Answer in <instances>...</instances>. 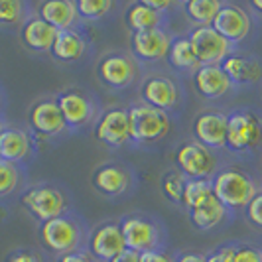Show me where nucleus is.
<instances>
[{"label":"nucleus","instance_id":"obj_41","mask_svg":"<svg viewBox=\"0 0 262 262\" xmlns=\"http://www.w3.org/2000/svg\"><path fill=\"white\" fill-rule=\"evenodd\" d=\"M144 2L150 6V8H154V10L160 14H162V10H166V8H170L171 6L170 0H144Z\"/></svg>","mask_w":262,"mask_h":262},{"label":"nucleus","instance_id":"obj_25","mask_svg":"<svg viewBox=\"0 0 262 262\" xmlns=\"http://www.w3.org/2000/svg\"><path fill=\"white\" fill-rule=\"evenodd\" d=\"M124 18H126V26L132 30V34L160 28V22H162V14L156 12L154 8H150L144 0L132 2Z\"/></svg>","mask_w":262,"mask_h":262},{"label":"nucleus","instance_id":"obj_3","mask_svg":"<svg viewBox=\"0 0 262 262\" xmlns=\"http://www.w3.org/2000/svg\"><path fill=\"white\" fill-rule=\"evenodd\" d=\"M187 39L201 66H221L233 53V43L213 26H195Z\"/></svg>","mask_w":262,"mask_h":262},{"label":"nucleus","instance_id":"obj_39","mask_svg":"<svg viewBox=\"0 0 262 262\" xmlns=\"http://www.w3.org/2000/svg\"><path fill=\"white\" fill-rule=\"evenodd\" d=\"M57 262H95V260H93V256H89L87 252H79V250H75V252L63 254Z\"/></svg>","mask_w":262,"mask_h":262},{"label":"nucleus","instance_id":"obj_27","mask_svg":"<svg viewBox=\"0 0 262 262\" xmlns=\"http://www.w3.org/2000/svg\"><path fill=\"white\" fill-rule=\"evenodd\" d=\"M185 14L197 26H211L217 12L221 10L219 0H187L184 4Z\"/></svg>","mask_w":262,"mask_h":262},{"label":"nucleus","instance_id":"obj_29","mask_svg":"<svg viewBox=\"0 0 262 262\" xmlns=\"http://www.w3.org/2000/svg\"><path fill=\"white\" fill-rule=\"evenodd\" d=\"M170 63L178 69H195L199 66L197 55L187 38H176L170 43Z\"/></svg>","mask_w":262,"mask_h":262},{"label":"nucleus","instance_id":"obj_16","mask_svg":"<svg viewBox=\"0 0 262 262\" xmlns=\"http://www.w3.org/2000/svg\"><path fill=\"white\" fill-rule=\"evenodd\" d=\"M140 95L144 99L146 105L160 108V111H170L178 105L180 101V89L178 85L168 77H162V75H154V77H148L142 83V89Z\"/></svg>","mask_w":262,"mask_h":262},{"label":"nucleus","instance_id":"obj_26","mask_svg":"<svg viewBox=\"0 0 262 262\" xmlns=\"http://www.w3.org/2000/svg\"><path fill=\"white\" fill-rule=\"evenodd\" d=\"M227 211L229 209L217 197H211L207 203H203L201 207L191 211V223L195 229L207 231V229H213L219 223H223V219L227 217Z\"/></svg>","mask_w":262,"mask_h":262},{"label":"nucleus","instance_id":"obj_36","mask_svg":"<svg viewBox=\"0 0 262 262\" xmlns=\"http://www.w3.org/2000/svg\"><path fill=\"white\" fill-rule=\"evenodd\" d=\"M235 249L236 247H221V249L211 252L209 256H205V258H207V262H233Z\"/></svg>","mask_w":262,"mask_h":262},{"label":"nucleus","instance_id":"obj_30","mask_svg":"<svg viewBox=\"0 0 262 262\" xmlns=\"http://www.w3.org/2000/svg\"><path fill=\"white\" fill-rule=\"evenodd\" d=\"M187 184L182 171H166L162 178V191L173 203H184V187Z\"/></svg>","mask_w":262,"mask_h":262},{"label":"nucleus","instance_id":"obj_42","mask_svg":"<svg viewBox=\"0 0 262 262\" xmlns=\"http://www.w3.org/2000/svg\"><path fill=\"white\" fill-rule=\"evenodd\" d=\"M176 262H207V258L203 254H195V252H187V254H182Z\"/></svg>","mask_w":262,"mask_h":262},{"label":"nucleus","instance_id":"obj_43","mask_svg":"<svg viewBox=\"0 0 262 262\" xmlns=\"http://www.w3.org/2000/svg\"><path fill=\"white\" fill-rule=\"evenodd\" d=\"M250 6H252L256 12L262 14V0H252V2H250Z\"/></svg>","mask_w":262,"mask_h":262},{"label":"nucleus","instance_id":"obj_23","mask_svg":"<svg viewBox=\"0 0 262 262\" xmlns=\"http://www.w3.org/2000/svg\"><path fill=\"white\" fill-rule=\"evenodd\" d=\"M30 154V136L20 128L0 130V160L16 164Z\"/></svg>","mask_w":262,"mask_h":262},{"label":"nucleus","instance_id":"obj_8","mask_svg":"<svg viewBox=\"0 0 262 262\" xmlns=\"http://www.w3.org/2000/svg\"><path fill=\"white\" fill-rule=\"evenodd\" d=\"M120 231H122V236H124L126 249L134 250L138 254L158 250L160 241H162V233H160L158 225L152 219L142 217V215L124 217L120 221Z\"/></svg>","mask_w":262,"mask_h":262},{"label":"nucleus","instance_id":"obj_5","mask_svg":"<svg viewBox=\"0 0 262 262\" xmlns=\"http://www.w3.org/2000/svg\"><path fill=\"white\" fill-rule=\"evenodd\" d=\"M22 203L41 223L61 217L67 209V199L63 191L53 185H34L26 189V193L22 195Z\"/></svg>","mask_w":262,"mask_h":262},{"label":"nucleus","instance_id":"obj_12","mask_svg":"<svg viewBox=\"0 0 262 262\" xmlns=\"http://www.w3.org/2000/svg\"><path fill=\"white\" fill-rule=\"evenodd\" d=\"M211 26L215 28L225 39L231 43L243 41L250 32V18L241 6L236 4H221V10L217 12Z\"/></svg>","mask_w":262,"mask_h":262},{"label":"nucleus","instance_id":"obj_1","mask_svg":"<svg viewBox=\"0 0 262 262\" xmlns=\"http://www.w3.org/2000/svg\"><path fill=\"white\" fill-rule=\"evenodd\" d=\"M213 193L227 209H236V207H247L252 197L258 193V189L249 173L235 168H227L215 176Z\"/></svg>","mask_w":262,"mask_h":262},{"label":"nucleus","instance_id":"obj_33","mask_svg":"<svg viewBox=\"0 0 262 262\" xmlns=\"http://www.w3.org/2000/svg\"><path fill=\"white\" fill-rule=\"evenodd\" d=\"M24 18V4L20 0H0V24H18Z\"/></svg>","mask_w":262,"mask_h":262},{"label":"nucleus","instance_id":"obj_37","mask_svg":"<svg viewBox=\"0 0 262 262\" xmlns=\"http://www.w3.org/2000/svg\"><path fill=\"white\" fill-rule=\"evenodd\" d=\"M8 262H43L36 252L32 250H16L8 256Z\"/></svg>","mask_w":262,"mask_h":262},{"label":"nucleus","instance_id":"obj_15","mask_svg":"<svg viewBox=\"0 0 262 262\" xmlns=\"http://www.w3.org/2000/svg\"><path fill=\"white\" fill-rule=\"evenodd\" d=\"M30 126L43 136H55V134H61L66 130L67 124L59 106H57V101L43 99L32 106L30 108Z\"/></svg>","mask_w":262,"mask_h":262},{"label":"nucleus","instance_id":"obj_9","mask_svg":"<svg viewBox=\"0 0 262 262\" xmlns=\"http://www.w3.org/2000/svg\"><path fill=\"white\" fill-rule=\"evenodd\" d=\"M95 138L108 146H124L130 140L128 108H108L95 124Z\"/></svg>","mask_w":262,"mask_h":262},{"label":"nucleus","instance_id":"obj_35","mask_svg":"<svg viewBox=\"0 0 262 262\" xmlns=\"http://www.w3.org/2000/svg\"><path fill=\"white\" fill-rule=\"evenodd\" d=\"M247 215L252 223L262 229V193H256L247 205Z\"/></svg>","mask_w":262,"mask_h":262},{"label":"nucleus","instance_id":"obj_24","mask_svg":"<svg viewBox=\"0 0 262 262\" xmlns=\"http://www.w3.org/2000/svg\"><path fill=\"white\" fill-rule=\"evenodd\" d=\"M85 50H87V43H85V38L79 32H75V30H63V32L57 34V38L53 41L52 55L57 61L69 63V61L81 59Z\"/></svg>","mask_w":262,"mask_h":262},{"label":"nucleus","instance_id":"obj_19","mask_svg":"<svg viewBox=\"0 0 262 262\" xmlns=\"http://www.w3.org/2000/svg\"><path fill=\"white\" fill-rule=\"evenodd\" d=\"M130 171L118 164H105L93 173V185L105 195H120L130 187Z\"/></svg>","mask_w":262,"mask_h":262},{"label":"nucleus","instance_id":"obj_34","mask_svg":"<svg viewBox=\"0 0 262 262\" xmlns=\"http://www.w3.org/2000/svg\"><path fill=\"white\" fill-rule=\"evenodd\" d=\"M233 262H262V250L256 247H250V245L238 247V249H235Z\"/></svg>","mask_w":262,"mask_h":262},{"label":"nucleus","instance_id":"obj_11","mask_svg":"<svg viewBox=\"0 0 262 262\" xmlns=\"http://www.w3.org/2000/svg\"><path fill=\"white\" fill-rule=\"evenodd\" d=\"M57 106L63 115V120L69 128H81L87 122H91L93 115H95V106L93 101L81 91L69 89L57 95Z\"/></svg>","mask_w":262,"mask_h":262},{"label":"nucleus","instance_id":"obj_21","mask_svg":"<svg viewBox=\"0 0 262 262\" xmlns=\"http://www.w3.org/2000/svg\"><path fill=\"white\" fill-rule=\"evenodd\" d=\"M223 71L229 75L231 83H258L262 79V63L254 57L241 53H231L223 63Z\"/></svg>","mask_w":262,"mask_h":262},{"label":"nucleus","instance_id":"obj_6","mask_svg":"<svg viewBox=\"0 0 262 262\" xmlns=\"http://www.w3.org/2000/svg\"><path fill=\"white\" fill-rule=\"evenodd\" d=\"M173 158L180 171L187 180H209V176L217 166V158L213 154V150L199 144L197 140L184 142L176 150Z\"/></svg>","mask_w":262,"mask_h":262},{"label":"nucleus","instance_id":"obj_4","mask_svg":"<svg viewBox=\"0 0 262 262\" xmlns=\"http://www.w3.org/2000/svg\"><path fill=\"white\" fill-rule=\"evenodd\" d=\"M39 235H41V243L48 249L61 254V256L69 254V252H75L81 245V238H83V233H81V227L77 225V221L71 217H66V215L41 223Z\"/></svg>","mask_w":262,"mask_h":262},{"label":"nucleus","instance_id":"obj_32","mask_svg":"<svg viewBox=\"0 0 262 262\" xmlns=\"http://www.w3.org/2000/svg\"><path fill=\"white\" fill-rule=\"evenodd\" d=\"M18 180H20V173H18L16 164L0 160V195L14 191L18 185Z\"/></svg>","mask_w":262,"mask_h":262},{"label":"nucleus","instance_id":"obj_40","mask_svg":"<svg viewBox=\"0 0 262 262\" xmlns=\"http://www.w3.org/2000/svg\"><path fill=\"white\" fill-rule=\"evenodd\" d=\"M111 262H140V254L138 252H134V250H124L122 254H118V256H115Z\"/></svg>","mask_w":262,"mask_h":262},{"label":"nucleus","instance_id":"obj_2","mask_svg":"<svg viewBox=\"0 0 262 262\" xmlns=\"http://www.w3.org/2000/svg\"><path fill=\"white\" fill-rule=\"evenodd\" d=\"M130 122V140L134 142H156L170 132V117L168 113L154 106L140 103L128 108Z\"/></svg>","mask_w":262,"mask_h":262},{"label":"nucleus","instance_id":"obj_10","mask_svg":"<svg viewBox=\"0 0 262 262\" xmlns=\"http://www.w3.org/2000/svg\"><path fill=\"white\" fill-rule=\"evenodd\" d=\"M89 249L95 258L111 262L115 256L126 250V243L120 231V223H103L93 231L89 238Z\"/></svg>","mask_w":262,"mask_h":262},{"label":"nucleus","instance_id":"obj_13","mask_svg":"<svg viewBox=\"0 0 262 262\" xmlns=\"http://www.w3.org/2000/svg\"><path fill=\"white\" fill-rule=\"evenodd\" d=\"M227 120L229 117L223 113H203L193 120V136L199 144L211 150L227 146Z\"/></svg>","mask_w":262,"mask_h":262},{"label":"nucleus","instance_id":"obj_22","mask_svg":"<svg viewBox=\"0 0 262 262\" xmlns=\"http://www.w3.org/2000/svg\"><path fill=\"white\" fill-rule=\"evenodd\" d=\"M57 34L59 32L52 24H48L46 20H41L39 16L30 18L22 28V39L34 52H52V46L57 38Z\"/></svg>","mask_w":262,"mask_h":262},{"label":"nucleus","instance_id":"obj_7","mask_svg":"<svg viewBox=\"0 0 262 262\" xmlns=\"http://www.w3.org/2000/svg\"><path fill=\"white\" fill-rule=\"evenodd\" d=\"M262 140V122L250 111H236L227 120V146L243 152L252 150Z\"/></svg>","mask_w":262,"mask_h":262},{"label":"nucleus","instance_id":"obj_28","mask_svg":"<svg viewBox=\"0 0 262 262\" xmlns=\"http://www.w3.org/2000/svg\"><path fill=\"white\" fill-rule=\"evenodd\" d=\"M211 197H215L211 180H187L184 187V205L189 211L201 207Z\"/></svg>","mask_w":262,"mask_h":262},{"label":"nucleus","instance_id":"obj_31","mask_svg":"<svg viewBox=\"0 0 262 262\" xmlns=\"http://www.w3.org/2000/svg\"><path fill=\"white\" fill-rule=\"evenodd\" d=\"M77 14L85 20H99L113 10V0H79L75 2Z\"/></svg>","mask_w":262,"mask_h":262},{"label":"nucleus","instance_id":"obj_20","mask_svg":"<svg viewBox=\"0 0 262 262\" xmlns=\"http://www.w3.org/2000/svg\"><path fill=\"white\" fill-rule=\"evenodd\" d=\"M39 18L52 24L57 32L73 30L79 14L73 0H48L39 4Z\"/></svg>","mask_w":262,"mask_h":262},{"label":"nucleus","instance_id":"obj_17","mask_svg":"<svg viewBox=\"0 0 262 262\" xmlns=\"http://www.w3.org/2000/svg\"><path fill=\"white\" fill-rule=\"evenodd\" d=\"M99 75L106 85L122 89L136 77V63L124 53H108L99 63Z\"/></svg>","mask_w":262,"mask_h":262},{"label":"nucleus","instance_id":"obj_18","mask_svg":"<svg viewBox=\"0 0 262 262\" xmlns=\"http://www.w3.org/2000/svg\"><path fill=\"white\" fill-rule=\"evenodd\" d=\"M195 89L205 99H219L231 91L233 83L221 66H199L195 69Z\"/></svg>","mask_w":262,"mask_h":262},{"label":"nucleus","instance_id":"obj_38","mask_svg":"<svg viewBox=\"0 0 262 262\" xmlns=\"http://www.w3.org/2000/svg\"><path fill=\"white\" fill-rule=\"evenodd\" d=\"M140 262H176L170 254L160 252V250H150V252H142L140 254Z\"/></svg>","mask_w":262,"mask_h":262},{"label":"nucleus","instance_id":"obj_14","mask_svg":"<svg viewBox=\"0 0 262 262\" xmlns=\"http://www.w3.org/2000/svg\"><path fill=\"white\" fill-rule=\"evenodd\" d=\"M130 43L136 57H140L144 61H158L170 53L171 39L162 28H154V30L132 34Z\"/></svg>","mask_w":262,"mask_h":262}]
</instances>
